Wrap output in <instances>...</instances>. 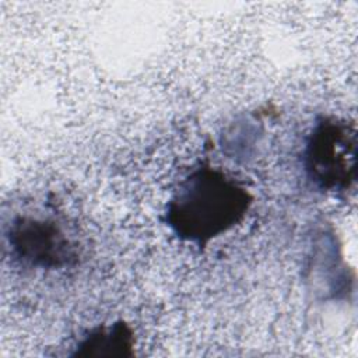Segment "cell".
<instances>
[{
	"mask_svg": "<svg viewBox=\"0 0 358 358\" xmlns=\"http://www.w3.org/2000/svg\"><path fill=\"white\" fill-rule=\"evenodd\" d=\"M253 201L243 182L200 162L173 189L162 220L179 241L204 248L242 224Z\"/></svg>",
	"mask_w": 358,
	"mask_h": 358,
	"instance_id": "obj_1",
	"label": "cell"
},
{
	"mask_svg": "<svg viewBox=\"0 0 358 358\" xmlns=\"http://www.w3.org/2000/svg\"><path fill=\"white\" fill-rule=\"evenodd\" d=\"M10 256L25 268L57 271L71 268L81 257L80 241L67 218L55 207L14 213L3 225Z\"/></svg>",
	"mask_w": 358,
	"mask_h": 358,
	"instance_id": "obj_2",
	"label": "cell"
},
{
	"mask_svg": "<svg viewBox=\"0 0 358 358\" xmlns=\"http://www.w3.org/2000/svg\"><path fill=\"white\" fill-rule=\"evenodd\" d=\"M355 123L320 115L309 129L302 148V168L313 189L330 196H347L357 183Z\"/></svg>",
	"mask_w": 358,
	"mask_h": 358,
	"instance_id": "obj_3",
	"label": "cell"
},
{
	"mask_svg": "<svg viewBox=\"0 0 358 358\" xmlns=\"http://www.w3.org/2000/svg\"><path fill=\"white\" fill-rule=\"evenodd\" d=\"M133 327L123 319L90 329L74 345L71 357L78 358H126L134 355Z\"/></svg>",
	"mask_w": 358,
	"mask_h": 358,
	"instance_id": "obj_4",
	"label": "cell"
}]
</instances>
